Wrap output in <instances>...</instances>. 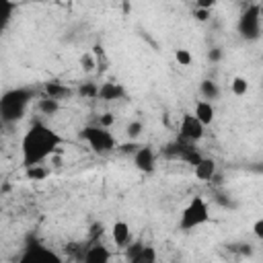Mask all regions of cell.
Here are the masks:
<instances>
[{
  "mask_svg": "<svg viewBox=\"0 0 263 263\" xmlns=\"http://www.w3.org/2000/svg\"><path fill=\"white\" fill-rule=\"evenodd\" d=\"M62 142H64V138L58 132H53L51 127H47L41 121H35L23 136V144H21L23 166L29 168V166L43 162L47 156H51L58 150V146Z\"/></svg>",
  "mask_w": 263,
  "mask_h": 263,
  "instance_id": "6da1fadb",
  "label": "cell"
},
{
  "mask_svg": "<svg viewBox=\"0 0 263 263\" xmlns=\"http://www.w3.org/2000/svg\"><path fill=\"white\" fill-rule=\"evenodd\" d=\"M33 99V90L31 88H10L2 95L0 99V117L4 123H14L18 119H23L29 103Z\"/></svg>",
  "mask_w": 263,
  "mask_h": 263,
  "instance_id": "7a4b0ae2",
  "label": "cell"
},
{
  "mask_svg": "<svg viewBox=\"0 0 263 263\" xmlns=\"http://www.w3.org/2000/svg\"><path fill=\"white\" fill-rule=\"evenodd\" d=\"M208 220H210V205H208V201L203 197H193L185 205V210L181 212L179 228L185 230V232H189V230L205 224Z\"/></svg>",
  "mask_w": 263,
  "mask_h": 263,
  "instance_id": "3957f363",
  "label": "cell"
},
{
  "mask_svg": "<svg viewBox=\"0 0 263 263\" xmlns=\"http://www.w3.org/2000/svg\"><path fill=\"white\" fill-rule=\"evenodd\" d=\"M80 138H84L97 154H109L111 150H115V138L103 125H86L80 132Z\"/></svg>",
  "mask_w": 263,
  "mask_h": 263,
  "instance_id": "277c9868",
  "label": "cell"
},
{
  "mask_svg": "<svg viewBox=\"0 0 263 263\" xmlns=\"http://www.w3.org/2000/svg\"><path fill=\"white\" fill-rule=\"evenodd\" d=\"M236 29L242 39L257 41L261 37V8L257 4L247 6V10H242V14L238 16Z\"/></svg>",
  "mask_w": 263,
  "mask_h": 263,
  "instance_id": "5b68a950",
  "label": "cell"
},
{
  "mask_svg": "<svg viewBox=\"0 0 263 263\" xmlns=\"http://www.w3.org/2000/svg\"><path fill=\"white\" fill-rule=\"evenodd\" d=\"M203 132H205V125L197 119L195 113H185L181 117V140L197 142L203 138Z\"/></svg>",
  "mask_w": 263,
  "mask_h": 263,
  "instance_id": "8992f818",
  "label": "cell"
},
{
  "mask_svg": "<svg viewBox=\"0 0 263 263\" xmlns=\"http://www.w3.org/2000/svg\"><path fill=\"white\" fill-rule=\"evenodd\" d=\"M134 164L142 173H154V168H156V154H154V150L150 146H140L134 152Z\"/></svg>",
  "mask_w": 263,
  "mask_h": 263,
  "instance_id": "52a82bcc",
  "label": "cell"
},
{
  "mask_svg": "<svg viewBox=\"0 0 263 263\" xmlns=\"http://www.w3.org/2000/svg\"><path fill=\"white\" fill-rule=\"evenodd\" d=\"M109 259H111V253L107 251V247L99 245L97 240H92L90 247H86L84 257H82L84 263H107Z\"/></svg>",
  "mask_w": 263,
  "mask_h": 263,
  "instance_id": "ba28073f",
  "label": "cell"
},
{
  "mask_svg": "<svg viewBox=\"0 0 263 263\" xmlns=\"http://www.w3.org/2000/svg\"><path fill=\"white\" fill-rule=\"evenodd\" d=\"M123 95H125V88L119 82H103L99 86V99L103 101H117V99H123Z\"/></svg>",
  "mask_w": 263,
  "mask_h": 263,
  "instance_id": "9c48e42d",
  "label": "cell"
},
{
  "mask_svg": "<svg viewBox=\"0 0 263 263\" xmlns=\"http://www.w3.org/2000/svg\"><path fill=\"white\" fill-rule=\"evenodd\" d=\"M193 173H195V177H197L199 181H210V179H214V175H216V162H214L212 158L201 156V160L193 166Z\"/></svg>",
  "mask_w": 263,
  "mask_h": 263,
  "instance_id": "30bf717a",
  "label": "cell"
},
{
  "mask_svg": "<svg viewBox=\"0 0 263 263\" xmlns=\"http://www.w3.org/2000/svg\"><path fill=\"white\" fill-rule=\"evenodd\" d=\"M193 113L197 115V119L203 123V125H210L212 121H214V117H216V111H214V105L210 103V101H197L195 103V109H193Z\"/></svg>",
  "mask_w": 263,
  "mask_h": 263,
  "instance_id": "8fae6325",
  "label": "cell"
},
{
  "mask_svg": "<svg viewBox=\"0 0 263 263\" xmlns=\"http://www.w3.org/2000/svg\"><path fill=\"white\" fill-rule=\"evenodd\" d=\"M111 236H113V242H115L117 247H125V245L129 242V236H132V232H129V224L123 222V220L115 222L113 228H111Z\"/></svg>",
  "mask_w": 263,
  "mask_h": 263,
  "instance_id": "7c38bea8",
  "label": "cell"
},
{
  "mask_svg": "<svg viewBox=\"0 0 263 263\" xmlns=\"http://www.w3.org/2000/svg\"><path fill=\"white\" fill-rule=\"evenodd\" d=\"M23 261H58V257L45 249H41L39 245H31L27 247V253L23 255Z\"/></svg>",
  "mask_w": 263,
  "mask_h": 263,
  "instance_id": "4fadbf2b",
  "label": "cell"
},
{
  "mask_svg": "<svg viewBox=\"0 0 263 263\" xmlns=\"http://www.w3.org/2000/svg\"><path fill=\"white\" fill-rule=\"evenodd\" d=\"M37 109H39L43 115H53V113H58V109H60V99H53V97L45 95L43 99L37 101Z\"/></svg>",
  "mask_w": 263,
  "mask_h": 263,
  "instance_id": "5bb4252c",
  "label": "cell"
},
{
  "mask_svg": "<svg viewBox=\"0 0 263 263\" xmlns=\"http://www.w3.org/2000/svg\"><path fill=\"white\" fill-rule=\"evenodd\" d=\"M199 92H201V97H203L205 101H212V99H218V97H220V86H218L214 80L205 78V80H201V84H199Z\"/></svg>",
  "mask_w": 263,
  "mask_h": 263,
  "instance_id": "9a60e30c",
  "label": "cell"
},
{
  "mask_svg": "<svg viewBox=\"0 0 263 263\" xmlns=\"http://www.w3.org/2000/svg\"><path fill=\"white\" fill-rule=\"evenodd\" d=\"M45 95H49V97H53V99H62V97H68L70 90H68L66 86L58 84V82H47V84H45Z\"/></svg>",
  "mask_w": 263,
  "mask_h": 263,
  "instance_id": "2e32d148",
  "label": "cell"
},
{
  "mask_svg": "<svg viewBox=\"0 0 263 263\" xmlns=\"http://www.w3.org/2000/svg\"><path fill=\"white\" fill-rule=\"evenodd\" d=\"M152 261H156V253H154V249H152V247H142L140 253L134 257L132 263H152Z\"/></svg>",
  "mask_w": 263,
  "mask_h": 263,
  "instance_id": "e0dca14e",
  "label": "cell"
},
{
  "mask_svg": "<svg viewBox=\"0 0 263 263\" xmlns=\"http://www.w3.org/2000/svg\"><path fill=\"white\" fill-rule=\"evenodd\" d=\"M230 86H232V92H234L236 97H242V95H247V90H249V82H247L242 76H236V78H232Z\"/></svg>",
  "mask_w": 263,
  "mask_h": 263,
  "instance_id": "ac0fdd59",
  "label": "cell"
},
{
  "mask_svg": "<svg viewBox=\"0 0 263 263\" xmlns=\"http://www.w3.org/2000/svg\"><path fill=\"white\" fill-rule=\"evenodd\" d=\"M47 175H49V171H47V168H43V166H39V164H35V166H29V168H27V177H29V179H33V181L45 179Z\"/></svg>",
  "mask_w": 263,
  "mask_h": 263,
  "instance_id": "d6986e66",
  "label": "cell"
},
{
  "mask_svg": "<svg viewBox=\"0 0 263 263\" xmlns=\"http://www.w3.org/2000/svg\"><path fill=\"white\" fill-rule=\"evenodd\" d=\"M80 95L82 97H99V86L95 84V82H82V86H80Z\"/></svg>",
  "mask_w": 263,
  "mask_h": 263,
  "instance_id": "ffe728a7",
  "label": "cell"
},
{
  "mask_svg": "<svg viewBox=\"0 0 263 263\" xmlns=\"http://www.w3.org/2000/svg\"><path fill=\"white\" fill-rule=\"evenodd\" d=\"M142 129H144V123H142V121H132V123H127V127H125L127 136H129L132 140H136V138L142 134Z\"/></svg>",
  "mask_w": 263,
  "mask_h": 263,
  "instance_id": "44dd1931",
  "label": "cell"
},
{
  "mask_svg": "<svg viewBox=\"0 0 263 263\" xmlns=\"http://www.w3.org/2000/svg\"><path fill=\"white\" fill-rule=\"evenodd\" d=\"M175 60H177V64H181V66H189V64H191V53H189V49H177V51H175Z\"/></svg>",
  "mask_w": 263,
  "mask_h": 263,
  "instance_id": "7402d4cb",
  "label": "cell"
},
{
  "mask_svg": "<svg viewBox=\"0 0 263 263\" xmlns=\"http://www.w3.org/2000/svg\"><path fill=\"white\" fill-rule=\"evenodd\" d=\"M12 8H14V4L10 0H4V18H2V27L4 29H6V25H8L10 16H12Z\"/></svg>",
  "mask_w": 263,
  "mask_h": 263,
  "instance_id": "603a6c76",
  "label": "cell"
},
{
  "mask_svg": "<svg viewBox=\"0 0 263 263\" xmlns=\"http://www.w3.org/2000/svg\"><path fill=\"white\" fill-rule=\"evenodd\" d=\"M208 60L214 62V64L220 62V60H222V49H220V47H212V49L208 51Z\"/></svg>",
  "mask_w": 263,
  "mask_h": 263,
  "instance_id": "cb8c5ba5",
  "label": "cell"
},
{
  "mask_svg": "<svg viewBox=\"0 0 263 263\" xmlns=\"http://www.w3.org/2000/svg\"><path fill=\"white\" fill-rule=\"evenodd\" d=\"M80 64H82V68H84L86 72H90V70L95 68V60H92L88 53H84V55L80 58Z\"/></svg>",
  "mask_w": 263,
  "mask_h": 263,
  "instance_id": "d4e9b609",
  "label": "cell"
},
{
  "mask_svg": "<svg viewBox=\"0 0 263 263\" xmlns=\"http://www.w3.org/2000/svg\"><path fill=\"white\" fill-rule=\"evenodd\" d=\"M113 121H115V117H113L111 113H103V115L99 117V125H103V127H109Z\"/></svg>",
  "mask_w": 263,
  "mask_h": 263,
  "instance_id": "484cf974",
  "label": "cell"
},
{
  "mask_svg": "<svg viewBox=\"0 0 263 263\" xmlns=\"http://www.w3.org/2000/svg\"><path fill=\"white\" fill-rule=\"evenodd\" d=\"M142 247H144L142 242H134V245L127 249V259H129V261H134V257L140 253V249H142Z\"/></svg>",
  "mask_w": 263,
  "mask_h": 263,
  "instance_id": "4316f807",
  "label": "cell"
},
{
  "mask_svg": "<svg viewBox=\"0 0 263 263\" xmlns=\"http://www.w3.org/2000/svg\"><path fill=\"white\" fill-rule=\"evenodd\" d=\"M253 234L263 240V218H259V220L253 224Z\"/></svg>",
  "mask_w": 263,
  "mask_h": 263,
  "instance_id": "83f0119b",
  "label": "cell"
},
{
  "mask_svg": "<svg viewBox=\"0 0 263 263\" xmlns=\"http://www.w3.org/2000/svg\"><path fill=\"white\" fill-rule=\"evenodd\" d=\"M195 18L201 21V23H205L210 18V10L208 8H195Z\"/></svg>",
  "mask_w": 263,
  "mask_h": 263,
  "instance_id": "f1b7e54d",
  "label": "cell"
},
{
  "mask_svg": "<svg viewBox=\"0 0 263 263\" xmlns=\"http://www.w3.org/2000/svg\"><path fill=\"white\" fill-rule=\"evenodd\" d=\"M101 234H103V224H92V228H90V242L97 240V236H101Z\"/></svg>",
  "mask_w": 263,
  "mask_h": 263,
  "instance_id": "f546056e",
  "label": "cell"
},
{
  "mask_svg": "<svg viewBox=\"0 0 263 263\" xmlns=\"http://www.w3.org/2000/svg\"><path fill=\"white\" fill-rule=\"evenodd\" d=\"M214 4H216V0H195V6L197 8H208L210 10Z\"/></svg>",
  "mask_w": 263,
  "mask_h": 263,
  "instance_id": "4dcf8cb0",
  "label": "cell"
},
{
  "mask_svg": "<svg viewBox=\"0 0 263 263\" xmlns=\"http://www.w3.org/2000/svg\"><path fill=\"white\" fill-rule=\"evenodd\" d=\"M138 148H140V146L134 144V142H132V144H123V146H121V152H132V154H134Z\"/></svg>",
  "mask_w": 263,
  "mask_h": 263,
  "instance_id": "1f68e13d",
  "label": "cell"
},
{
  "mask_svg": "<svg viewBox=\"0 0 263 263\" xmlns=\"http://www.w3.org/2000/svg\"><path fill=\"white\" fill-rule=\"evenodd\" d=\"M261 90H263V74H261Z\"/></svg>",
  "mask_w": 263,
  "mask_h": 263,
  "instance_id": "d6a6232c",
  "label": "cell"
},
{
  "mask_svg": "<svg viewBox=\"0 0 263 263\" xmlns=\"http://www.w3.org/2000/svg\"><path fill=\"white\" fill-rule=\"evenodd\" d=\"M240 2H247V0H240Z\"/></svg>",
  "mask_w": 263,
  "mask_h": 263,
  "instance_id": "836d02e7",
  "label": "cell"
}]
</instances>
